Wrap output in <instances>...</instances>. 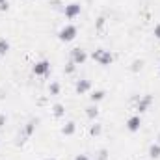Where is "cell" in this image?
<instances>
[{
  "mask_svg": "<svg viewBox=\"0 0 160 160\" xmlns=\"http://www.w3.org/2000/svg\"><path fill=\"white\" fill-rule=\"evenodd\" d=\"M91 60H95L99 65H102V67H108V65H112V62H114V54L110 52V50H104V48H97L93 54H91Z\"/></svg>",
  "mask_w": 160,
  "mask_h": 160,
  "instance_id": "6da1fadb",
  "label": "cell"
},
{
  "mask_svg": "<svg viewBox=\"0 0 160 160\" xmlns=\"http://www.w3.org/2000/svg\"><path fill=\"white\" fill-rule=\"evenodd\" d=\"M77 34H78V28H77L75 24H65V26L58 32V39L63 41V43H69V41H73L77 38Z\"/></svg>",
  "mask_w": 160,
  "mask_h": 160,
  "instance_id": "7a4b0ae2",
  "label": "cell"
},
{
  "mask_svg": "<svg viewBox=\"0 0 160 160\" xmlns=\"http://www.w3.org/2000/svg\"><path fill=\"white\" fill-rule=\"evenodd\" d=\"M69 58H71V62H73L75 65H84L86 60H88V52H86L84 48H80V47H75V48L71 50Z\"/></svg>",
  "mask_w": 160,
  "mask_h": 160,
  "instance_id": "3957f363",
  "label": "cell"
},
{
  "mask_svg": "<svg viewBox=\"0 0 160 160\" xmlns=\"http://www.w3.org/2000/svg\"><path fill=\"white\" fill-rule=\"evenodd\" d=\"M32 71H34L36 77H47V75L50 73V62H48V60H39V62H36L34 67H32Z\"/></svg>",
  "mask_w": 160,
  "mask_h": 160,
  "instance_id": "277c9868",
  "label": "cell"
},
{
  "mask_svg": "<svg viewBox=\"0 0 160 160\" xmlns=\"http://www.w3.org/2000/svg\"><path fill=\"white\" fill-rule=\"evenodd\" d=\"M80 11H82V6H80L78 2H71V4H67L63 8V15L67 19H77L80 15Z\"/></svg>",
  "mask_w": 160,
  "mask_h": 160,
  "instance_id": "5b68a950",
  "label": "cell"
},
{
  "mask_svg": "<svg viewBox=\"0 0 160 160\" xmlns=\"http://www.w3.org/2000/svg\"><path fill=\"white\" fill-rule=\"evenodd\" d=\"M153 104V95H143V97H140L138 99V104H136V110L140 112V114H143V112H147L149 110V106Z\"/></svg>",
  "mask_w": 160,
  "mask_h": 160,
  "instance_id": "8992f818",
  "label": "cell"
},
{
  "mask_svg": "<svg viewBox=\"0 0 160 160\" xmlns=\"http://www.w3.org/2000/svg\"><path fill=\"white\" fill-rule=\"evenodd\" d=\"M140 127H142V118L140 116H130L127 119V130L128 132H138Z\"/></svg>",
  "mask_w": 160,
  "mask_h": 160,
  "instance_id": "52a82bcc",
  "label": "cell"
},
{
  "mask_svg": "<svg viewBox=\"0 0 160 160\" xmlns=\"http://www.w3.org/2000/svg\"><path fill=\"white\" fill-rule=\"evenodd\" d=\"M75 89H77L78 95H84V93H88V91L91 89V82H89V80H78L77 86H75Z\"/></svg>",
  "mask_w": 160,
  "mask_h": 160,
  "instance_id": "ba28073f",
  "label": "cell"
},
{
  "mask_svg": "<svg viewBox=\"0 0 160 160\" xmlns=\"http://www.w3.org/2000/svg\"><path fill=\"white\" fill-rule=\"evenodd\" d=\"M38 123H39V119H30L28 123H26V127H24V138H30V136L36 132Z\"/></svg>",
  "mask_w": 160,
  "mask_h": 160,
  "instance_id": "9c48e42d",
  "label": "cell"
},
{
  "mask_svg": "<svg viewBox=\"0 0 160 160\" xmlns=\"http://www.w3.org/2000/svg\"><path fill=\"white\" fill-rule=\"evenodd\" d=\"M75 132H77V123L75 121H67L62 127V134H65V136H73Z\"/></svg>",
  "mask_w": 160,
  "mask_h": 160,
  "instance_id": "30bf717a",
  "label": "cell"
},
{
  "mask_svg": "<svg viewBox=\"0 0 160 160\" xmlns=\"http://www.w3.org/2000/svg\"><path fill=\"white\" fill-rule=\"evenodd\" d=\"M52 116H54L56 119L63 118V116H65V106H63L62 102H56V104H52Z\"/></svg>",
  "mask_w": 160,
  "mask_h": 160,
  "instance_id": "8fae6325",
  "label": "cell"
},
{
  "mask_svg": "<svg viewBox=\"0 0 160 160\" xmlns=\"http://www.w3.org/2000/svg\"><path fill=\"white\" fill-rule=\"evenodd\" d=\"M104 95H106V91H104V89H95V91H91V95H89V99H91V102L95 104V102H99V101H102V99H104Z\"/></svg>",
  "mask_w": 160,
  "mask_h": 160,
  "instance_id": "7c38bea8",
  "label": "cell"
},
{
  "mask_svg": "<svg viewBox=\"0 0 160 160\" xmlns=\"http://www.w3.org/2000/svg\"><path fill=\"white\" fill-rule=\"evenodd\" d=\"M147 155H149L151 158H160V143H151Z\"/></svg>",
  "mask_w": 160,
  "mask_h": 160,
  "instance_id": "4fadbf2b",
  "label": "cell"
},
{
  "mask_svg": "<svg viewBox=\"0 0 160 160\" xmlns=\"http://www.w3.org/2000/svg\"><path fill=\"white\" fill-rule=\"evenodd\" d=\"M86 116H88V119H95L97 116H99V108H97V104H91V106H88L86 108Z\"/></svg>",
  "mask_w": 160,
  "mask_h": 160,
  "instance_id": "5bb4252c",
  "label": "cell"
},
{
  "mask_svg": "<svg viewBox=\"0 0 160 160\" xmlns=\"http://www.w3.org/2000/svg\"><path fill=\"white\" fill-rule=\"evenodd\" d=\"M9 52V41L6 38H0V56H6Z\"/></svg>",
  "mask_w": 160,
  "mask_h": 160,
  "instance_id": "9a60e30c",
  "label": "cell"
},
{
  "mask_svg": "<svg viewBox=\"0 0 160 160\" xmlns=\"http://www.w3.org/2000/svg\"><path fill=\"white\" fill-rule=\"evenodd\" d=\"M142 67H143V62H142V60H134L132 65H130V71H132V73H140Z\"/></svg>",
  "mask_w": 160,
  "mask_h": 160,
  "instance_id": "2e32d148",
  "label": "cell"
},
{
  "mask_svg": "<svg viewBox=\"0 0 160 160\" xmlns=\"http://www.w3.org/2000/svg\"><path fill=\"white\" fill-rule=\"evenodd\" d=\"M48 93H50V95H58V93H60V84H58V82H50Z\"/></svg>",
  "mask_w": 160,
  "mask_h": 160,
  "instance_id": "e0dca14e",
  "label": "cell"
},
{
  "mask_svg": "<svg viewBox=\"0 0 160 160\" xmlns=\"http://www.w3.org/2000/svg\"><path fill=\"white\" fill-rule=\"evenodd\" d=\"M102 132V127L99 125V123H95V125H91V128H89V134L91 136H99Z\"/></svg>",
  "mask_w": 160,
  "mask_h": 160,
  "instance_id": "ac0fdd59",
  "label": "cell"
},
{
  "mask_svg": "<svg viewBox=\"0 0 160 160\" xmlns=\"http://www.w3.org/2000/svg\"><path fill=\"white\" fill-rule=\"evenodd\" d=\"M75 69H77V65L69 60V63L65 65V75H73V73H75Z\"/></svg>",
  "mask_w": 160,
  "mask_h": 160,
  "instance_id": "d6986e66",
  "label": "cell"
},
{
  "mask_svg": "<svg viewBox=\"0 0 160 160\" xmlns=\"http://www.w3.org/2000/svg\"><path fill=\"white\" fill-rule=\"evenodd\" d=\"M104 24H106V19H104V17H99V19H97V32H102Z\"/></svg>",
  "mask_w": 160,
  "mask_h": 160,
  "instance_id": "ffe728a7",
  "label": "cell"
},
{
  "mask_svg": "<svg viewBox=\"0 0 160 160\" xmlns=\"http://www.w3.org/2000/svg\"><path fill=\"white\" fill-rule=\"evenodd\" d=\"M97 160H108V149H101L99 151V157Z\"/></svg>",
  "mask_w": 160,
  "mask_h": 160,
  "instance_id": "44dd1931",
  "label": "cell"
},
{
  "mask_svg": "<svg viewBox=\"0 0 160 160\" xmlns=\"http://www.w3.org/2000/svg\"><path fill=\"white\" fill-rule=\"evenodd\" d=\"M8 8H9L8 0H0V11H8Z\"/></svg>",
  "mask_w": 160,
  "mask_h": 160,
  "instance_id": "7402d4cb",
  "label": "cell"
},
{
  "mask_svg": "<svg viewBox=\"0 0 160 160\" xmlns=\"http://www.w3.org/2000/svg\"><path fill=\"white\" fill-rule=\"evenodd\" d=\"M6 123H8V116L6 114H0V128L6 127Z\"/></svg>",
  "mask_w": 160,
  "mask_h": 160,
  "instance_id": "603a6c76",
  "label": "cell"
},
{
  "mask_svg": "<svg viewBox=\"0 0 160 160\" xmlns=\"http://www.w3.org/2000/svg\"><path fill=\"white\" fill-rule=\"evenodd\" d=\"M153 34H155V38L160 39V22L158 24H155V30H153Z\"/></svg>",
  "mask_w": 160,
  "mask_h": 160,
  "instance_id": "cb8c5ba5",
  "label": "cell"
},
{
  "mask_svg": "<svg viewBox=\"0 0 160 160\" xmlns=\"http://www.w3.org/2000/svg\"><path fill=\"white\" fill-rule=\"evenodd\" d=\"M75 160H89V158H88V155H77Z\"/></svg>",
  "mask_w": 160,
  "mask_h": 160,
  "instance_id": "d4e9b609",
  "label": "cell"
},
{
  "mask_svg": "<svg viewBox=\"0 0 160 160\" xmlns=\"http://www.w3.org/2000/svg\"><path fill=\"white\" fill-rule=\"evenodd\" d=\"M45 160H56V158L54 157H48V158H45Z\"/></svg>",
  "mask_w": 160,
  "mask_h": 160,
  "instance_id": "484cf974",
  "label": "cell"
},
{
  "mask_svg": "<svg viewBox=\"0 0 160 160\" xmlns=\"http://www.w3.org/2000/svg\"><path fill=\"white\" fill-rule=\"evenodd\" d=\"M158 71H160V69H158Z\"/></svg>",
  "mask_w": 160,
  "mask_h": 160,
  "instance_id": "4316f807",
  "label": "cell"
}]
</instances>
